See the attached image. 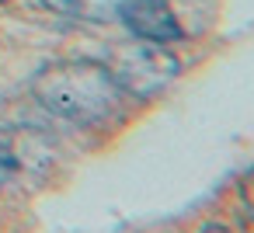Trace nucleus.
Instances as JSON below:
<instances>
[{"mask_svg":"<svg viewBox=\"0 0 254 233\" xmlns=\"http://www.w3.org/2000/svg\"><path fill=\"white\" fill-rule=\"evenodd\" d=\"M14 174H18V157L11 153L7 143H0V188H4Z\"/></svg>","mask_w":254,"mask_h":233,"instance_id":"6","label":"nucleus"},{"mask_svg":"<svg viewBox=\"0 0 254 233\" xmlns=\"http://www.w3.org/2000/svg\"><path fill=\"white\" fill-rule=\"evenodd\" d=\"M195 233H230V226H223V223H205V226H198Z\"/></svg>","mask_w":254,"mask_h":233,"instance_id":"7","label":"nucleus"},{"mask_svg":"<svg viewBox=\"0 0 254 233\" xmlns=\"http://www.w3.org/2000/svg\"><path fill=\"white\" fill-rule=\"evenodd\" d=\"M119 87L132 98H150L153 91H160L174 73H178V59L167 53V46L157 42H139L132 49H126L119 56V63L112 66Z\"/></svg>","mask_w":254,"mask_h":233,"instance_id":"2","label":"nucleus"},{"mask_svg":"<svg viewBox=\"0 0 254 233\" xmlns=\"http://www.w3.org/2000/svg\"><path fill=\"white\" fill-rule=\"evenodd\" d=\"M132 39L139 42H157V46H174L185 39V28L167 0H122L119 18Z\"/></svg>","mask_w":254,"mask_h":233,"instance_id":"3","label":"nucleus"},{"mask_svg":"<svg viewBox=\"0 0 254 233\" xmlns=\"http://www.w3.org/2000/svg\"><path fill=\"white\" fill-rule=\"evenodd\" d=\"M32 94L56 118H66L73 125H101L119 112L126 91L119 87L112 66L105 63L60 59L35 73Z\"/></svg>","mask_w":254,"mask_h":233,"instance_id":"1","label":"nucleus"},{"mask_svg":"<svg viewBox=\"0 0 254 233\" xmlns=\"http://www.w3.org/2000/svg\"><path fill=\"white\" fill-rule=\"evenodd\" d=\"M240 205H244V219H247V230L254 233V167L240 177Z\"/></svg>","mask_w":254,"mask_h":233,"instance_id":"5","label":"nucleus"},{"mask_svg":"<svg viewBox=\"0 0 254 233\" xmlns=\"http://www.w3.org/2000/svg\"><path fill=\"white\" fill-rule=\"evenodd\" d=\"M42 4L63 18H77V21H115L122 0H42Z\"/></svg>","mask_w":254,"mask_h":233,"instance_id":"4","label":"nucleus"}]
</instances>
